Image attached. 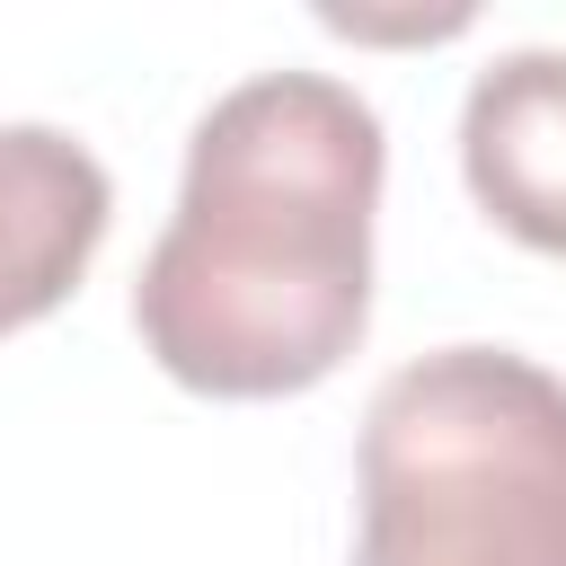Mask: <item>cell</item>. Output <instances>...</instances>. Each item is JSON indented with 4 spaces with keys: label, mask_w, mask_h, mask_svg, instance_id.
I'll return each mask as SVG.
<instances>
[{
    "label": "cell",
    "mask_w": 566,
    "mask_h": 566,
    "mask_svg": "<svg viewBox=\"0 0 566 566\" xmlns=\"http://www.w3.org/2000/svg\"><path fill=\"white\" fill-rule=\"evenodd\" d=\"M380 115L327 71L221 88L186 142V186L133 274L142 354L195 398L318 389L371 327Z\"/></svg>",
    "instance_id": "1"
},
{
    "label": "cell",
    "mask_w": 566,
    "mask_h": 566,
    "mask_svg": "<svg viewBox=\"0 0 566 566\" xmlns=\"http://www.w3.org/2000/svg\"><path fill=\"white\" fill-rule=\"evenodd\" d=\"M354 566H566V380L504 345L398 363L354 442Z\"/></svg>",
    "instance_id": "2"
},
{
    "label": "cell",
    "mask_w": 566,
    "mask_h": 566,
    "mask_svg": "<svg viewBox=\"0 0 566 566\" xmlns=\"http://www.w3.org/2000/svg\"><path fill=\"white\" fill-rule=\"evenodd\" d=\"M460 177L495 230L566 256V53H495L460 97Z\"/></svg>",
    "instance_id": "3"
},
{
    "label": "cell",
    "mask_w": 566,
    "mask_h": 566,
    "mask_svg": "<svg viewBox=\"0 0 566 566\" xmlns=\"http://www.w3.org/2000/svg\"><path fill=\"white\" fill-rule=\"evenodd\" d=\"M115 221V177L62 124H0V336L62 310Z\"/></svg>",
    "instance_id": "4"
}]
</instances>
